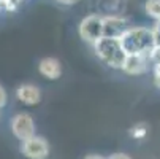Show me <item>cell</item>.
<instances>
[{
	"mask_svg": "<svg viewBox=\"0 0 160 159\" xmlns=\"http://www.w3.org/2000/svg\"><path fill=\"white\" fill-rule=\"evenodd\" d=\"M121 45L127 54H141L149 57L152 50L155 48L152 29L130 27L121 38Z\"/></svg>",
	"mask_w": 160,
	"mask_h": 159,
	"instance_id": "obj_1",
	"label": "cell"
},
{
	"mask_svg": "<svg viewBox=\"0 0 160 159\" xmlns=\"http://www.w3.org/2000/svg\"><path fill=\"white\" fill-rule=\"evenodd\" d=\"M95 54L109 67L112 69H122L124 61L127 57V53L124 51L121 40L116 38H100L95 45H94Z\"/></svg>",
	"mask_w": 160,
	"mask_h": 159,
	"instance_id": "obj_2",
	"label": "cell"
},
{
	"mask_svg": "<svg viewBox=\"0 0 160 159\" xmlns=\"http://www.w3.org/2000/svg\"><path fill=\"white\" fill-rule=\"evenodd\" d=\"M79 37L95 45L100 38H103V18L98 14L86 16L79 22Z\"/></svg>",
	"mask_w": 160,
	"mask_h": 159,
	"instance_id": "obj_3",
	"label": "cell"
},
{
	"mask_svg": "<svg viewBox=\"0 0 160 159\" xmlns=\"http://www.w3.org/2000/svg\"><path fill=\"white\" fill-rule=\"evenodd\" d=\"M11 132L14 137L27 142L32 137H35V121L29 113H19L11 119Z\"/></svg>",
	"mask_w": 160,
	"mask_h": 159,
	"instance_id": "obj_4",
	"label": "cell"
},
{
	"mask_svg": "<svg viewBox=\"0 0 160 159\" xmlns=\"http://www.w3.org/2000/svg\"><path fill=\"white\" fill-rule=\"evenodd\" d=\"M21 151L29 159H46L49 154V145L43 137H32L27 142H22Z\"/></svg>",
	"mask_w": 160,
	"mask_h": 159,
	"instance_id": "obj_5",
	"label": "cell"
},
{
	"mask_svg": "<svg viewBox=\"0 0 160 159\" xmlns=\"http://www.w3.org/2000/svg\"><path fill=\"white\" fill-rule=\"evenodd\" d=\"M128 29L130 27L127 26V21L124 18H118V16L103 18V37L106 38L121 40Z\"/></svg>",
	"mask_w": 160,
	"mask_h": 159,
	"instance_id": "obj_6",
	"label": "cell"
},
{
	"mask_svg": "<svg viewBox=\"0 0 160 159\" xmlns=\"http://www.w3.org/2000/svg\"><path fill=\"white\" fill-rule=\"evenodd\" d=\"M148 56H141V54H127L122 70L128 75H141L146 72L148 69Z\"/></svg>",
	"mask_w": 160,
	"mask_h": 159,
	"instance_id": "obj_7",
	"label": "cell"
},
{
	"mask_svg": "<svg viewBox=\"0 0 160 159\" xmlns=\"http://www.w3.org/2000/svg\"><path fill=\"white\" fill-rule=\"evenodd\" d=\"M38 72L48 80H57L62 73V65L56 57H43L38 62Z\"/></svg>",
	"mask_w": 160,
	"mask_h": 159,
	"instance_id": "obj_8",
	"label": "cell"
},
{
	"mask_svg": "<svg viewBox=\"0 0 160 159\" xmlns=\"http://www.w3.org/2000/svg\"><path fill=\"white\" fill-rule=\"evenodd\" d=\"M16 96L26 105H37V103H40V99H41L40 89L33 84H21L16 89Z\"/></svg>",
	"mask_w": 160,
	"mask_h": 159,
	"instance_id": "obj_9",
	"label": "cell"
},
{
	"mask_svg": "<svg viewBox=\"0 0 160 159\" xmlns=\"http://www.w3.org/2000/svg\"><path fill=\"white\" fill-rule=\"evenodd\" d=\"M144 8H146V13L149 16L160 21V0H148Z\"/></svg>",
	"mask_w": 160,
	"mask_h": 159,
	"instance_id": "obj_10",
	"label": "cell"
},
{
	"mask_svg": "<svg viewBox=\"0 0 160 159\" xmlns=\"http://www.w3.org/2000/svg\"><path fill=\"white\" fill-rule=\"evenodd\" d=\"M146 134H148V126H146L144 123L135 124V126L130 129V135H132L133 139H138V140L144 139V137H146Z\"/></svg>",
	"mask_w": 160,
	"mask_h": 159,
	"instance_id": "obj_11",
	"label": "cell"
},
{
	"mask_svg": "<svg viewBox=\"0 0 160 159\" xmlns=\"http://www.w3.org/2000/svg\"><path fill=\"white\" fill-rule=\"evenodd\" d=\"M152 34H154V40H155V46H160V21L155 22Z\"/></svg>",
	"mask_w": 160,
	"mask_h": 159,
	"instance_id": "obj_12",
	"label": "cell"
},
{
	"mask_svg": "<svg viewBox=\"0 0 160 159\" xmlns=\"http://www.w3.org/2000/svg\"><path fill=\"white\" fill-rule=\"evenodd\" d=\"M154 83L157 87H160V64L154 67Z\"/></svg>",
	"mask_w": 160,
	"mask_h": 159,
	"instance_id": "obj_13",
	"label": "cell"
},
{
	"mask_svg": "<svg viewBox=\"0 0 160 159\" xmlns=\"http://www.w3.org/2000/svg\"><path fill=\"white\" fill-rule=\"evenodd\" d=\"M5 103H7V93H5L3 86H0V108H2Z\"/></svg>",
	"mask_w": 160,
	"mask_h": 159,
	"instance_id": "obj_14",
	"label": "cell"
},
{
	"mask_svg": "<svg viewBox=\"0 0 160 159\" xmlns=\"http://www.w3.org/2000/svg\"><path fill=\"white\" fill-rule=\"evenodd\" d=\"M106 159H132L128 154H124V153H118V154H112V156H109V157H106Z\"/></svg>",
	"mask_w": 160,
	"mask_h": 159,
	"instance_id": "obj_15",
	"label": "cell"
},
{
	"mask_svg": "<svg viewBox=\"0 0 160 159\" xmlns=\"http://www.w3.org/2000/svg\"><path fill=\"white\" fill-rule=\"evenodd\" d=\"M59 3H62V5H73V3H76L78 0H57Z\"/></svg>",
	"mask_w": 160,
	"mask_h": 159,
	"instance_id": "obj_16",
	"label": "cell"
},
{
	"mask_svg": "<svg viewBox=\"0 0 160 159\" xmlns=\"http://www.w3.org/2000/svg\"><path fill=\"white\" fill-rule=\"evenodd\" d=\"M84 159H106V157H103V156H100V154H89V156H86Z\"/></svg>",
	"mask_w": 160,
	"mask_h": 159,
	"instance_id": "obj_17",
	"label": "cell"
}]
</instances>
